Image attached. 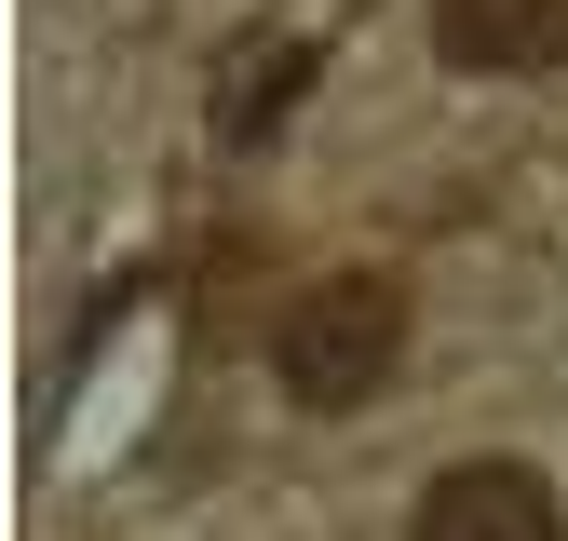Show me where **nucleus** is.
I'll return each mask as SVG.
<instances>
[{"label":"nucleus","mask_w":568,"mask_h":541,"mask_svg":"<svg viewBox=\"0 0 568 541\" xmlns=\"http://www.w3.org/2000/svg\"><path fill=\"white\" fill-rule=\"evenodd\" d=\"M271 366H284V392H298L312 420H352V406L393 392V366H406V285L393 270H325V285L284 312Z\"/></svg>","instance_id":"f257e3e1"},{"label":"nucleus","mask_w":568,"mask_h":541,"mask_svg":"<svg viewBox=\"0 0 568 541\" xmlns=\"http://www.w3.org/2000/svg\"><path fill=\"white\" fill-rule=\"evenodd\" d=\"M406 541H568V514L541 488V460H447L434 488H419Z\"/></svg>","instance_id":"f03ea898"},{"label":"nucleus","mask_w":568,"mask_h":541,"mask_svg":"<svg viewBox=\"0 0 568 541\" xmlns=\"http://www.w3.org/2000/svg\"><path fill=\"white\" fill-rule=\"evenodd\" d=\"M434 54L447 68H487V82L568 68V0H434Z\"/></svg>","instance_id":"7ed1b4c3"}]
</instances>
